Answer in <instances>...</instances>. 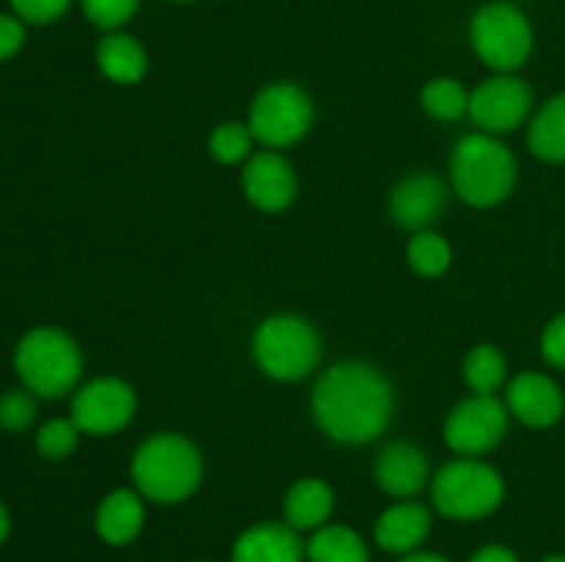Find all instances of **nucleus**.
Returning <instances> with one entry per match:
<instances>
[{
  "mask_svg": "<svg viewBox=\"0 0 565 562\" xmlns=\"http://www.w3.org/2000/svg\"><path fill=\"white\" fill-rule=\"evenodd\" d=\"M132 479L147 499L174 505L188 499L202 483V457L185 435H152L132 457Z\"/></svg>",
  "mask_w": 565,
  "mask_h": 562,
  "instance_id": "f03ea898",
  "label": "nucleus"
},
{
  "mask_svg": "<svg viewBox=\"0 0 565 562\" xmlns=\"http://www.w3.org/2000/svg\"><path fill=\"white\" fill-rule=\"evenodd\" d=\"M243 191L248 202L263 213H281L292 204L298 191L292 165L276 152H259L243 171Z\"/></svg>",
  "mask_w": 565,
  "mask_h": 562,
  "instance_id": "f8f14e48",
  "label": "nucleus"
},
{
  "mask_svg": "<svg viewBox=\"0 0 565 562\" xmlns=\"http://www.w3.org/2000/svg\"><path fill=\"white\" fill-rule=\"evenodd\" d=\"M36 419V395L22 386L0 395V430L6 433H22Z\"/></svg>",
  "mask_w": 565,
  "mask_h": 562,
  "instance_id": "cd10ccee",
  "label": "nucleus"
},
{
  "mask_svg": "<svg viewBox=\"0 0 565 562\" xmlns=\"http://www.w3.org/2000/svg\"><path fill=\"white\" fill-rule=\"evenodd\" d=\"M180 3H188V0H180Z\"/></svg>",
  "mask_w": 565,
  "mask_h": 562,
  "instance_id": "e433bc0d",
  "label": "nucleus"
},
{
  "mask_svg": "<svg viewBox=\"0 0 565 562\" xmlns=\"http://www.w3.org/2000/svg\"><path fill=\"white\" fill-rule=\"evenodd\" d=\"M472 47L478 58L491 69H519L533 50V28L527 17L511 3H489L472 20Z\"/></svg>",
  "mask_w": 565,
  "mask_h": 562,
  "instance_id": "0eeeda50",
  "label": "nucleus"
},
{
  "mask_svg": "<svg viewBox=\"0 0 565 562\" xmlns=\"http://www.w3.org/2000/svg\"><path fill=\"white\" fill-rule=\"evenodd\" d=\"M447 187L434 174H412L397 182L390 193V213L403 229L423 231L441 213Z\"/></svg>",
  "mask_w": 565,
  "mask_h": 562,
  "instance_id": "ddd939ff",
  "label": "nucleus"
},
{
  "mask_svg": "<svg viewBox=\"0 0 565 562\" xmlns=\"http://www.w3.org/2000/svg\"><path fill=\"white\" fill-rule=\"evenodd\" d=\"M563 391L541 372H524L508 386V411L530 428H550L563 417Z\"/></svg>",
  "mask_w": 565,
  "mask_h": 562,
  "instance_id": "4468645a",
  "label": "nucleus"
},
{
  "mask_svg": "<svg viewBox=\"0 0 565 562\" xmlns=\"http://www.w3.org/2000/svg\"><path fill=\"white\" fill-rule=\"evenodd\" d=\"M9 529H11V518H9V510L3 507V501H0V543H3L6 538H9Z\"/></svg>",
  "mask_w": 565,
  "mask_h": 562,
  "instance_id": "f704fd0d",
  "label": "nucleus"
},
{
  "mask_svg": "<svg viewBox=\"0 0 565 562\" xmlns=\"http://www.w3.org/2000/svg\"><path fill=\"white\" fill-rule=\"evenodd\" d=\"M136 413V391L119 378H97L81 386L72 400V419L86 435H110L127 428Z\"/></svg>",
  "mask_w": 565,
  "mask_h": 562,
  "instance_id": "9d476101",
  "label": "nucleus"
},
{
  "mask_svg": "<svg viewBox=\"0 0 565 562\" xmlns=\"http://www.w3.org/2000/svg\"><path fill=\"white\" fill-rule=\"evenodd\" d=\"M423 108L428 110L434 119L456 121L463 114H469V94L452 77H436L423 88Z\"/></svg>",
  "mask_w": 565,
  "mask_h": 562,
  "instance_id": "b1692460",
  "label": "nucleus"
},
{
  "mask_svg": "<svg viewBox=\"0 0 565 562\" xmlns=\"http://www.w3.org/2000/svg\"><path fill=\"white\" fill-rule=\"evenodd\" d=\"M544 562H565V556H550V560H544Z\"/></svg>",
  "mask_w": 565,
  "mask_h": 562,
  "instance_id": "c9c22d12",
  "label": "nucleus"
},
{
  "mask_svg": "<svg viewBox=\"0 0 565 562\" xmlns=\"http://www.w3.org/2000/svg\"><path fill=\"white\" fill-rule=\"evenodd\" d=\"M9 3L22 22L47 25V22H55L70 9L72 0H9Z\"/></svg>",
  "mask_w": 565,
  "mask_h": 562,
  "instance_id": "c756f323",
  "label": "nucleus"
},
{
  "mask_svg": "<svg viewBox=\"0 0 565 562\" xmlns=\"http://www.w3.org/2000/svg\"><path fill=\"white\" fill-rule=\"evenodd\" d=\"M430 532V512L417 501L390 507L375 523V540L392 554H412Z\"/></svg>",
  "mask_w": 565,
  "mask_h": 562,
  "instance_id": "f3484780",
  "label": "nucleus"
},
{
  "mask_svg": "<svg viewBox=\"0 0 565 562\" xmlns=\"http://www.w3.org/2000/svg\"><path fill=\"white\" fill-rule=\"evenodd\" d=\"M254 358L276 380H298L318 367L320 336L307 320L279 314L265 320L254 334Z\"/></svg>",
  "mask_w": 565,
  "mask_h": 562,
  "instance_id": "39448f33",
  "label": "nucleus"
},
{
  "mask_svg": "<svg viewBox=\"0 0 565 562\" xmlns=\"http://www.w3.org/2000/svg\"><path fill=\"white\" fill-rule=\"evenodd\" d=\"M469 562H519V560L511 549H505V545H486V549H480Z\"/></svg>",
  "mask_w": 565,
  "mask_h": 562,
  "instance_id": "473e14b6",
  "label": "nucleus"
},
{
  "mask_svg": "<svg viewBox=\"0 0 565 562\" xmlns=\"http://www.w3.org/2000/svg\"><path fill=\"white\" fill-rule=\"evenodd\" d=\"M375 479L392 496H414L428 483V461L412 444H390L375 457Z\"/></svg>",
  "mask_w": 565,
  "mask_h": 562,
  "instance_id": "dca6fc26",
  "label": "nucleus"
},
{
  "mask_svg": "<svg viewBox=\"0 0 565 562\" xmlns=\"http://www.w3.org/2000/svg\"><path fill=\"white\" fill-rule=\"evenodd\" d=\"M138 3L141 0H83V11L103 31H116L136 14Z\"/></svg>",
  "mask_w": 565,
  "mask_h": 562,
  "instance_id": "c85d7f7f",
  "label": "nucleus"
},
{
  "mask_svg": "<svg viewBox=\"0 0 565 562\" xmlns=\"http://www.w3.org/2000/svg\"><path fill=\"white\" fill-rule=\"evenodd\" d=\"M143 527L141 496L132 490H114L99 501L97 534L110 545H125L138 538Z\"/></svg>",
  "mask_w": 565,
  "mask_h": 562,
  "instance_id": "a211bd4d",
  "label": "nucleus"
},
{
  "mask_svg": "<svg viewBox=\"0 0 565 562\" xmlns=\"http://www.w3.org/2000/svg\"><path fill=\"white\" fill-rule=\"evenodd\" d=\"M97 66L108 80L132 86L147 75V50L127 33H108L97 47Z\"/></svg>",
  "mask_w": 565,
  "mask_h": 562,
  "instance_id": "6ab92c4d",
  "label": "nucleus"
},
{
  "mask_svg": "<svg viewBox=\"0 0 565 562\" xmlns=\"http://www.w3.org/2000/svg\"><path fill=\"white\" fill-rule=\"evenodd\" d=\"M309 562H367V545L353 529L323 527L307 543Z\"/></svg>",
  "mask_w": 565,
  "mask_h": 562,
  "instance_id": "4be33fe9",
  "label": "nucleus"
},
{
  "mask_svg": "<svg viewBox=\"0 0 565 562\" xmlns=\"http://www.w3.org/2000/svg\"><path fill=\"white\" fill-rule=\"evenodd\" d=\"M450 174L456 193L472 207H494L516 185V160L489 132H472L452 149Z\"/></svg>",
  "mask_w": 565,
  "mask_h": 562,
  "instance_id": "7ed1b4c3",
  "label": "nucleus"
},
{
  "mask_svg": "<svg viewBox=\"0 0 565 562\" xmlns=\"http://www.w3.org/2000/svg\"><path fill=\"white\" fill-rule=\"evenodd\" d=\"M530 149L541 160L565 163V94L550 99L530 125Z\"/></svg>",
  "mask_w": 565,
  "mask_h": 562,
  "instance_id": "412c9836",
  "label": "nucleus"
},
{
  "mask_svg": "<svg viewBox=\"0 0 565 562\" xmlns=\"http://www.w3.org/2000/svg\"><path fill=\"white\" fill-rule=\"evenodd\" d=\"M452 262V251L447 246L445 237H439L436 231H414L412 242H408V264L417 270L419 275H441Z\"/></svg>",
  "mask_w": 565,
  "mask_h": 562,
  "instance_id": "393cba45",
  "label": "nucleus"
},
{
  "mask_svg": "<svg viewBox=\"0 0 565 562\" xmlns=\"http://www.w3.org/2000/svg\"><path fill=\"white\" fill-rule=\"evenodd\" d=\"M530 105H533V94H530L527 83L513 75L489 77L469 94V114H472L475 125L483 127V132L489 136L522 127L530 114Z\"/></svg>",
  "mask_w": 565,
  "mask_h": 562,
  "instance_id": "9b49d317",
  "label": "nucleus"
},
{
  "mask_svg": "<svg viewBox=\"0 0 565 562\" xmlns=\"http://www.w3.org/2000/svg\"><path fill=\"white\" fill-rule=\"evenodd\" d=\"M505 496V483L489 463L461 457L439 468L434 477V505L441 516L472 521L500 507Z\"/></svg>",
  "mask_w": 565,
  "mask_h": 562,
  "instance_id": "423d86ee",
  "label": "nucleus"
},
{
  "mask_svg": "<svg viewBox=\"0 0 565 562\" xmlns=\"http://www.w3.org/2000/svg\"><path fill=\"white\" fill-rule=\"evenodd\" d=\"M312 127V102L296 83H274L254 97L248 110V130L254 141L270 149H285L301 141Z\"/></svg>",
  "mask_w": 565,
  "mask_h": 562,
  "instance_id": "6e6552de",
  "label": "nucleus"
},
{
  "mask_svg": "<svg viewBox=\"0 0 565 562\" xmlns=\"http://www.w3.org/2000/svg\"><path fill=\"white\" fill-rule=\"evenodd\" d=\"M25 42V25L20 17L0 14V61H9Z\"/></svg>",
  "mask_w": 565,
  "mask_h": 562,
  "instance_id": "2f4dec72",
  "label": "nucleus"
},
{
  "mask_svg": "<svg viewBox=\"0 0 565 562\" xmlns=\"http://www.w3.org/2000/svg\"><path fill=\"white\" fill-rule=\"evenodd\" d=\"M401 562H450L439 554H423V551H412V554L403 556Z\"/></svg>",
  "mask_w": 565,
  "mask_h": 562,
  "instance_id": "72a5a7b5",
  "label": "nucleus"
},
{
  "mask_svg": "<svg viewBox=\"0 0 565 562\" xmlns=\"http://www.w3.org/2000/svg\"><path fill=\"white\" fill-rule=\"evenodd\" d=\"M541 353L552 367L565 369V314L552 320L541 336Z\"/></svg>",
  "mask_w": 565,
  "mask_h": 562,
  "instance_id": "7c9ffc66",
  "label": "nucleus"
},
{
  "mask_svg": "<svg viewBox=\"0 0 565 562\" xmlns=\"http://www.w3.org/2000/svg\"><path fill=\"white\" fill-rule=\"evenodd\" d=\"M81 428L75 424V419H50L39 428L36 433V450L39 455L47 457V461H64L66 455H72L81 441Z\"/></svg>",
  "mask_w": 565,
  "mask_h": 562,
  "instance_id": "a878e982",
  "label": "nucleus"
},
{
  "mask_svg": "<svg viewBox=\"0 0 565 562\" xmlns=\"http://www.w3.org/2000/svg\"><path fill=\"white\" fill-rule=\"evenodd\" d=\"M254 136L248 130V125H241V121H226V125L215 127L213 136H210V154L218 163L232 165L241 163L248 152H252Z\"/></svg>",
  "mask_w": 565,
  "mask_h": 562,
  "instance_id": "bb28decb",
  "label": "nucleus"
},
{
  "mask_svg": "<svg viewBox=\"0 0 565 562\" xmlns=\"http://www.w3.org/2000/svg\"><path fill=\"white\" fill-rule=\"evenodd\" d=\"M508 430V411L494 395H475L452 408L445 422V441L463 457L486 455L502 441Z\"/></svg>",
  "mask_w": 565,
  "mask_h": 562,
  "instance_id": "1a4fd4ad",
  "label": "nucleus"
},
{
  "mask_svg": "<svg viewBox=\"0 0 565 562\" xmlns=\"http://www.w3.org/2000/svg\"><path fill=\"white\" fill-rule=\"evenodd\" d=\"M307 545L290 523H257L237 538L232 562H303Z\"/></svg>",
  "mask_w": 565,
  "mask_h": 562,
  "instance_id": "2eb2a0df",
  "label": "nucleus"
},
{
  "mask_svg": "<svg viewBox=\"0 0 565 562\" xmlns=\"http://www.w3.org/2000/svg\"><path fill=\"white\" fill-rule=\"evenodd\" d=\"M463 378L475 395H494L505 383V356L494 345H478L467 356Z\"/></svg>",
  "mask_w": 565,
  "mask_h": 562,
  "instance_id": "5701e85b",
  "label": "nucleus"
},
{
  "mask_svg": "<svg viewBox=\"0 0 565 562\" xmlns=\"http://www.w3.org/2000/svg\"><path fill=\"white\" fill-rule=\"evenodd\" d=\"M334 507V494L323 479H298L285 501V516L292 529H318Z\"/></svg>",
  "mask_w": 565,
  "mask_h": 562,
  "instance_id": "aec40b11",
  "label": "nucleus"
},
{
  "mask_svg": "<svg viewBox=\"0 0 565 562\" xmlns=\"http://www.w3.org/2000/svg\"><path fill=\"white\" fill-rule=\"evenodd\" d=\"M392 386L379 369L362 361L334 364L312 391V413L320 430L340 444H367L392 419Z\"/></svg>",
  "mask_w": 565,
  "mask_h": 562,
  "instance_id": "f257e3e1",
  "label": "nucleus"
},
{
  "mask_svg": "<svg viewBox=\"0 0 565 562\" xmlns=\"http://www.w3.org/2000/svg\"><path fill=\"white\" fill-rule=\"evenodd\" d=\"M14 369L31 395L55 400L70 395L81 380V347L64 331L42 325L20 339L14 350Z\"/></svg>",
  "mask_w": 565,
  "mask_h": 562,
  "instance_id": "20e7f679",
  "label": "nucleus"
}]
</instances>
